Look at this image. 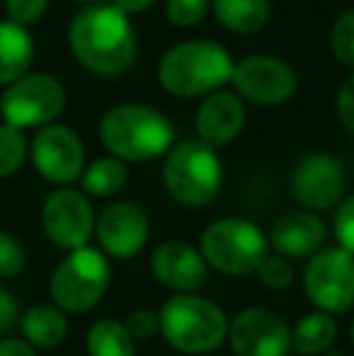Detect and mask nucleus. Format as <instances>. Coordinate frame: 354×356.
I'll list each match as a JSON object with an SVG mask.
<instances>
[{
    "mask_svg": "<svg viewBox=\"0 0 354 356\" xmlns=\"http://www.w3.org/2000/svg\"><path fill=\"white\" fill-rule=\"evenodd\" d=\"M68 47L90 73L114 78L131 68L138 39L127 13L112 3L86 5L68 24Z\"/></svg>",
    "mask_w": 354,
    "mask_h": 356,
    "instance_id": "1",
    "label": "nucleus"
},
{
    "mask_svg": "<svg viewBox=\"0 0 354 356\" xmlns=\"http://www.w3.org/2000/svg\"><path fill=\"white\" fill-rule=\"evenodd\" d=\"M99 143L122 163H148L175 145V127L151 104L122 102L99 119Z\"/></svg>",
    "mask_w": 354,
    "mask_h": 356,
    "instance_id": "2",
    "label": "nucleus"
},
{
    "mask_svg": "<svg viewBox=\"0 0 354 356\" xmlns=\"http://www.w3.org/2000/svg\"><path fill=\"white\" fill-rule=\"evenodd\" d=\"M233 58L211 39H189L170 47L158 61V83L179 99H202L231 83Z\"/></svg>",
    "mask_w": 354,
    "mask_h": 356,
    "instance_id": "3",
    "label": "nucleus"
},
{
    "mask_svg": "<svg viewBox=\"0 0 354 356\" xmlns=\"http://www.w3.org/2000/svg\"><path fill=\"white\" fill-rule=\"evenodd\" d=\"M161 334L175 352L187 356L214 354L228 339L226 310L199 293H175L158 310Z\"/></svg>",
    "mask_w": 354,
    "mask_h": 356,
    "instance_id": "4",
    "label": "nucleus"
},
{
    "mask_svg": "<svg viewBox=\"0 0 354 356\" xmlns=\"http://www.w3.org/2000/svg\"><path fill=\"white\" fill-rule=\"evenodd\" d=\"M168 197L179 207L202 209L218 197L223 184V165L216 148L199 138H184L166 153L161 170Z\"/></svg>",
    "mask_w": 354,
    "mask_h": 356,
    "instance_id": "5",
    "label": "nucleus"
},
{
    "mask_svg": "<svg viewBox=\"0 0 354 356\" xmlns=\"http://www.w3.org/2000/svg\"><path fill=\"white\" fill-rule=\"evenodd\" d=\"M199 252L207 267L223 277H250L269 254V240L257 223L228 216L204 228Z\"/></svg>",
    "mask_w": 354,
    "mask_h": 356,
    "instance_id": "6",
    "label": "nucleus"
},
{
    "mask_svg": "<svg viewBox=\"0 0 354 356\" xmlns=\"http://www.w3.org/2000/svg\"><path fill=\"white\" fill-rule=\"evenodd\" d=\"M112 264L97 248L68 252L49 279V296L63 313H88L107 296Z\"/></svg>",
    "mask_w": 354,
    "mask_h": 356,
    "instance_id": "7",
    "label": "nucleus"
},
{
    "mask_svg": "<svg viewBox=\"0 0 354 356\" xmlns=\"http://www.w3.org/2000/svg\"><path fill=\"white\" fill-rule=\"evenodd\" d=\"M66 88L49 73H27L0 95V114L15 129H44L66 109Z\"/></svg>",
    "mask_w": 354,
    "mask_h": 356,
    "instance_id": "8",
    "label": "nucleus"
},
{
    "mask_svg": "<svg viewBox=\"0 0 354 356\" xmlns=\"http://www.w3.org/2000/svg\"><path fill=\"white\" fill-rule=\"evenodd\" d=\"M303 291L308 300L328 315L354 308V254L342 248H323L303 269Z\"/></svg>",
    "mask_w": 354,
    "mask_h": 356,
    "instance_id": "9",
    "label": "nucleus"
},
{
    "mask_svg": "<svg viewBox=\"0 0 354 356\" xmlns=\"http://www.w3.org/2000/svg\"><path fill=\"white\" fill-rule=\"evenodd\" d=\"M233 92L262 107H277L293 97L298 78L287 61L272 54H252L233 63Z\"/></svg>",
    "mask_w": 354,
    "mask_h": 356,
    "instance_id": "10",
    "label": "nucleus"
},
{
    "mask_svg": "<svg viewBox=\"0 0 354 356\" xmlns=\"http://www.w3.org/2000/svg\"><path fill=\"white\" fill-rule=\"evenodd\" d=\"M95 218L92 204L81 189L58 187L44 199L42 228L47 238L66 252L88 248L95 235Z\"/></svg>",
    "mask_w": 354,
    "mask_h": 356,
    "instance_id": "11",
    "label": "nucleus"
},
{
    "mask_svg": "<svg viewBox=\"0 0 354 356\" xmlns=\"http://www.w3.org/2000/svg\"><path fill=\"white\" fill-rule=\"evenodd\" d=\"M29 158L39 175L56 187H71L86 170V145L71 127L49 124L29 145Z\"/></svg>",
    "mask_w": 354,
    "mask_h": 356,
    "instance_id": "12",
    "label": "nucleus"
},
{
    "mask_svg": "<svg viewBox=\"0 0 354 356\" xmlns=\"http://www.w3.org/2000/svg\"><path fill=\"white\" fill-rule=\"evenodd\" d=\"M347 172L330 153H308L291 172V192L303 211H330L345 199Z\"/></svg>",
    "mask_w": 354,
    "mask_h": 356,
    "instance_id": "13",
    "label": "nucleus"
},
{
    "mask_svg": "<svg viewBox=\"0 0 354 356\" xmlns=\"http://www.w3.org/2000/svg\"><path fill=\"white\" fill-rule=\"evenodd\" d=\"M228 347L233 356H289L291 327L274 310L250 305L228 323Z\"/></svg>",
    "mask_w": 354,
    "mask_h": 356,
    "instance_id": "14",
    "label": "nucleus"
},
{
    "mask_svg": "<svg viewBox=\"0 0 354 356\" xmlns=\"http://www.w3.org/2000/svg\"><path fill=\"white\" fill-rule=\"evenodd\" d=\"M151 235L148 213L134 202H112L95 218L99 252L112 259H134L143 252Z\"/></svg>",
    "mask_w": 354,
    "mask_h": 356,
    "instance_id": "15",
    "label": "nucleus"
},
{
    "mask_svg": "<svg viewBox=\"0 0 354 356\" xmlns=\"http://www.w3.org/2000/svg\"><path fill=\"white\" fill-rule=\"evenodd\" d=\"M209 272L202 252L184 240H168L151 254V274L172 293H199L209 284Z\"/></svg>",
    "mask_w": 354,
    "mask_h": 356,
    "instance_id": "16",
    "label": "nucleus"
},
{
    "mask_svg": "<svg viewBox=\"0 0 354 356\" xmlns=\"http://www.w3.org/2000/svg\"><path fill=\"white\" fill-rule=\"evenodd\" d=\"M246 119V102L236 92L216 90L199 102L197 112H194V131L202 143L221 148L241 136Z\"/></svg>",
    "mask_w": 354,
    "mask_h": 356,
    "instance_id": "17",
    "label": "nucleus"
},
{
    "mask_svg": "<svg viewBox=\"0 0 354 356\" xmlns=\"http://www.w3.org/2000/svg\"><path fill=\"white\" fill-rule=\"evenodd\" d=\"M269 250L274 254L296 262V259H311L325 248L328 240V225L318 213L311 211H291L284 213L277 223L272 225L267 235Z\"/></svg>",
    "mask_w": 354,
    "mask_h": 356,
    "instance_id": "18",
    "label": "nucleus"
},
{
    "mask_svg": "<svg viewBox=\"0 0 354 356\" xmlns=\"http://www.w3.org/2000/svg\"><path fill=\"white\" fill-rule=\"evenodd\" d=\"M34 61V39L27 27L3 19L0 22V85H13L29 73Z\"/></svg>",
    "mask_w": 354,
    "mask_h": 356,
    "instance_id": "19",
    "label": "nucleus"
},
{
    "mask_svg": "<svg viewBox=\"0 0 354 356\" xmlns=\"http://www.w3.org/2000/svg\"><path fill=\"white\" fill-rule=\"evenodd\" d=\"M22 339L34 349H54L68 337V318L56 305L39 303L19 315Z\"/></svg>",
    "mask_w": 354,
    "mask_h": 356,
    "instance_id": "20",
    "label": "nucleus"
},
{
    "mask_svg": "<svg viewBox=\"0 0 354 356\" xmlns=\"http://www.w3.org/2000/svg\"><path fill=\"white\" fill-rule=\"evenodd\" d=\"M337 320L323 310L306 313L291 330V349L301 356H323L337 342Z\"/></svg>",
    "mask_w": 354,
    "mask_h": 356,
    "instance_id": "21",
    "label": "nucleus"
},
{
    "mask_svg": "<svg viewBox=\"0 0 354 356\" xmlns=\"http://www.w3.org/2000/svg\"><path fill=\"white\" fill-rule=\"evenodd\" d=\"M211 13L223 29L233 34H255L267 24L269 0H211Z\"/></svg>",
    "mask_w": 354,
    "mask_h": 356,
    "instance_id": "22",
    "label": "nucleus"
},
{
    "mask_svg": "<svg viewBox=\"0 0 354 356\" xmlns=\"http://www.w3.org/2000/svg\"><path fill=\"white\" fill-rule=\"evenodd\" d=\"M129 182V170L127 163L112 158H97L90 165H86L81 175V192L86 197H95V199H109L117 197Z\"/></svg>",
    "mask_w": 354,
    "mask_h": 356,
    "instance_id": "23",
    "label": "nucleus"
},
{
    "mask_svg": "<svg viewBox=\"0 0 354 356\" xmlns=\"http://www.w3.org/2000/svg\"><path fill=\"white\" fill-rule=\"evenodd\" d=\"M88 356H136V342L124 323L114 318L95 320L86 334Z\"/></svg>",
    "mask_w": 354,
    "mask_h": 356,
    "instance_id": "24",
    "label": "nucleus"
},
{
    "mask_svg": "<svg viewBox=\"0 0 354 356\" xmlns=\"http://www.w3.org/2000/svg\"><path fill=\"white\" fill-rule=\"evenodd\" d=\"M27 153L29 145L24 134L5 122L0 124V179L17 175L27 160Z\"/></svg>",
    "mask_w": 354,
    "mask_h": 356,
    "instance_id": "25",
    "label": "nucleus"
},
{
    "mask_svg": "<svg viewBox=\"0 0 354 356\" xmlns=\"http://www.w3.org/2000/svg\"><path fill=\"white\" fill-rule=\"evenodd\" d=\"M330 51L337 63L354 71V10H347L332 22Z\"/></svg>",
    "mask_w": 354,
    "mask_h": 356,
    "instance_id": "26",
    "label": "nucleus"
},
{
    "mask_svg": "<svg viewBox=\"0 0 354 356\" xmlns=\"http://www.w3.org/2000/svg\"><path fill=\"white\" fill-rule=\"evenodd\" d=\"M255 277L260 279V284L269 291H287L289 286L293 284V279H296V269H293V264L289 262V259L269 252L267 257L262 259L260 267H257Z\"/></svg>",
    "mask_w": 354,
    "mask_h": 356,
    "instance_id": "27",
    "label": "nucleus"
},
{
    "mask_svg": "<svg viewBox=\"0 0 354 356\" xmlns=\"http://www.w3.org/2000/svg\"><path fill=\"white\" fill-rule=\"evenodd\" d=\"M24 267H27V252L17 235L0 230V277L15 279L24 272Z\"/></svg>",
    "mask_w": 354,
    "mask_h": 356,
    "instance_id": "28",
    "label": "nucleus"
},
{
    "mask_svg": "<svg viewBox=\"0 0 354 356\" xmlns=\"http://www.w3.org/2000/svg\"><path fill=\"white\" fill-rule=\"evenodd\" d=\"M211 10V0H166V15L175 27H197Z\"/></svg>",
    "mask_w": 354,
    "mask_h": 356,
    "instance_id": "29",
    "label": "nucleus"
},
{
    "mask_svg": "<svg viewBox=\"0 0 354 356\" xmlns=\"http://www.w3.org/2000/svg\"><path fill=\"white\" fill-rule=\"evenodd\" d=\"M124 327L131 334L134 342H148L156 334H161V320H158V310L151 308H136L127 315Z\"/></svg>",
    "mask_w": 354,
    "mask_h": 356,
    "instance_id": "30",
    "label": "nucleus"
},
{
    "mask_svg": "<svg viewBox=\"0 0 354 356\" xmlns=\"http://www.w3.org/2000/svg\"><path fill=\"white\" fill-rule=\"evenodd\" d=\"M49 3L51 0H5V13H8L10 22L19 24V27H29L47 15Z\"/></svg>",
    "mask_w": 354,
    "mask_h": 356,
    "instance_id": "31",
    "label": "nucleus"
},
{
    "mask_svg": "<svg viewBox=\"0 0 354 356\" xmlns=\"http://www.w3.org/2000/svg\"><path fill=\"white\" fill-rule=\"evenodd\" d=\"M332 230H335V238L340 243L337 248L354 254V194H350V197L337 204L335 218H332Z\"/></svg>",
    "mask_w": 354,
    "mask_h": 356,
    "instance_id": "32",
    "label": "nucleus"
},
{
    "mask_svg": "<svg viewBox=\"0 0 354 356\" xmlns=\"http://www.w3.org/2000/svg\"><path fill=\"white\" fill-rule=\"evenodd\" d=\"M335 107H337V117H340L342 127L354 136V73L347 75V80L340 85Z\"/></svg>",
    "mask_w": 354,
    "mask_h": 356,
    "instance_id": "33",
    "label": "nucleus"
},
{
    "mask_svg": "<svg viewBox=\"0 0 354 356\" xmlns=\"http://www.w3.org/2000/svg\"><path fill=\"white\" fill-rule=\"evenodd\" d=\"M19 303L5 286H0V337L10 334L19 325Z\"/></svg>",
    "mask_w": 354,
    "mask_h": 356,
    "instance_id": "34",
    "label": "nucleus"
},
{
    "mask_svg": "<svg viewBox=\"0 0 354 356\" xmlns=\"http://www.w3.org/2000/svg\"><path fill=\"white\" fill-rule=\"evenodd\" d=\"M0 356H37V349L29 347L19 337H3L0 339Z\"/></svg>",
    "mask_w": 354,
    "mask_h": 356,
    "instance_id": "35",
    "label": "nucleus"
},
{
    "mask_svg": "<svg viewBox=\"0 0 354 356\" xmlns=\"http://www.w3.org/2000/svg\"><path fill=\"white\" fill-rule=\"evenodd\" d=\"M153 3H156V0H112V5H117V8L127 15L143 13V10H148Z\"/></svg>",
    "mask_w": 354,
    "mask_h": 356,
    "instance_id": "36",
    "label": "nucleus"
},
{
    "mask_svg": "<svg viewBox=\"0 0 354 356\" xmlns=\"http://www.w3.org/2000/svg\"><path fill=\"white\" fill-rule=\"evenodd\" d=\"M73 3H86V5H95V3H99V0H73Z\"/></svg>",
    "mask_w": 354,
    "mask_h": 356,
    "instance_id": "37",
    "label": "nucleus"
},
{
    "mask_svg": "<svg viewBox=\"0 0 354 356\" xmlns=\"http://www.w3.org/2000/svg\"><path fill=\"white\" fill-rule=\"evenodd\" d=\"M323 356H342V354H340V352H335V349H330V352H325Z\"/></svg>",
    "mask_w": 354,
    "mask_h": 356,
    "instance_id": "38",
    "label": "nucleus"
},
{
    "mask_svg": "<svg viewBox=\"0 0 354 356\" xmlns=\"http://www.w3.org/2000/svg\"><path fill=\"white\" fill-rule=\"evenodd\" d=\"M350 339H352V347H354V320H352V327H350Z\"/></svg>",
    "mask_w": 354,
    "mask_h": 356,
    "instance_id": "39",
    "label": "nucleus"
}]
</instances>
